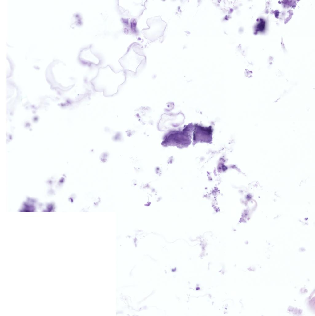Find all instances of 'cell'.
<instances>
[{"mask_svg":"<svg viewBox=\"0 0 315 316\" xmlns=\"http://www.w3.org/2000/svg\"><path fill=\"white\" fill-rule=\"evenodd\" d=\"M147 23L149 28L143 32L147 39L154 40L163 35L166 25L160 17L151 18L147 20Z\"/></svg>","mask_w":315,"mask_h":316,"instance_id":"cell-1","label":"cell"}]
</instances>
